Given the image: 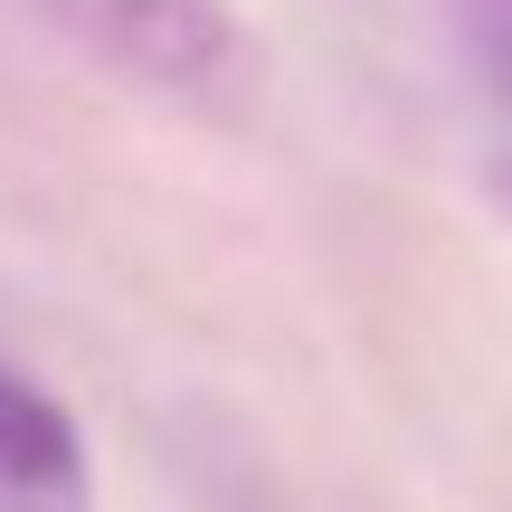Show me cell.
<instances>
[{"label":"cell","mask_w":512,"mask_h":512,"mask_svg":"<svg viewBox=\"0 0 512 512\" xmlns=\"http://www.w3.org/2000/svg\"><path fill=\"white\" fill-rule=\"evenodd\" d=\"M19 10L152 95H219L247 76V29L228 0H19Z\"/></svg>","instance_id":"cell-1"},{"label":"cell","mask_w":512,"mask_h":512,"mask_svg":"<svg viewBox=\"0 0 512 512\" xmlns=\"http://www.w3.org/2000/svg\"><path fill=\"white\" fill-rule=\"evenodd\" d=\"M0 512H95L67 408L38 380H19L10 361H0Z\"/></svg>","instance_id":"cell-2"},{"label":"cell","mask_w":512,"mask_h":512,"mask_svg":"<svg viewBox=\"0 0 512 512\" xmlns=\"http://www.w3.org/2000/svg\"><path fill=\"white\" fill-rule=\"evenodd\" d=\"M437 10H446V29H456L465 67L484 76V95L512 114V0H437Z\"/></svg>","instance_id":"cell-3"}]
</instances>
